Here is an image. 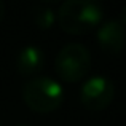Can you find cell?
<instances>
[{"label":"cell","instance_id":"obj_1","mask_svg":"<svg viewBox=\"0 0 126 126\" xmlns=\"http://www.w3.org/2000/svg\"><path fill=\"white\" fill-rule=\"evenodd\" d=\"M104 8L96 0H67L58 10V21L67 34H86L101 22Z\"/></svg>","mask_w":126,"mask_h":126},{"label":"cell","instance_id":"obj_2","mask_svg":"<svg viewBox=\"0 0 126 126\" xmlns=\"http://www.w3.org/2000/svg\"><path fill=\"white\" fill-rule=\"evenodd\" d=\"M22 99L31 110L37 113H49L62 104L64 89L51 77L31 78L22 88Z\"/></svg>","mask_w":126,"mask_h":126},{"label":"cell","instance_id":"obj_3","mask_svg":"<svg viewBox=\"0 0 126 126\" xmlns=\"http://www.w3.org/2000/svg\"><path fill=\"white\" fill-rule=\"evenodd\" d=\"M91 65L89 49L81 43H67L59 49L54 59L58 75L65 81H80L86 77Z\"/></svg>","mask_w":126,"mask_h":126},{"label":"cell","instance_id":"obj_4","mask_svg":"<svg viewBox=\"0 0 126 126\" xmlns=\"http://www.w3.org/2000/svg\"><path fill=\"white\" fill-rule=\"evenodd\" d=\"M115 86L104 75L89 77L80 91V102L89 110H102L113 101Z\"/></svg>","mask_w":126,"mask_h":126},{"label":"cell","instance_id":"obj_5","mask_svg":"<svg viewBox=\"0 0 126 126\" xmlns=\"http://www.w3.org/2000/svg\"><path fill=\"white\" fill-rule=\"evenodd\" d=\"M97 42L109 54H118L126 45V29L115 19L105 21L97 31Z\"/></svg>","mask_w":126,"mask_h":126},{"label":"cell","instance_id":"obj_6","mask_svg":"<svg viewBox=\"0 0 126 126\" xmlns=\"http://www.w3.org/2000/svg\"><path fill=\"white\" fill-rule=\"evenodd\" d=\"M43 65H45V53L40 46L35 45H29L22 48L16 58V67L24 75H32L42 70Z\"/></svg>","mask_w":126,"mask_h":126},{"label":"cell","instance_id":"obj_7","mask_svg":"<svg viewBox=\"0 0 126 126\" xmlns=\"http://www.w3.org/2000/svg\"><path fill=\"white\" fill-rule=\"evenodd\" d=\"M56 21V15L49 6H35L34 10V22L38 29H49Z\"/></svg>","mask_w":126,"mask_h":126},{"label":"cell","instance_id":"obj_8","mask_svg":"<svg viewBox=\"0 0 126 126\" xmlns=\"http://www.w3.org/2000/svg\"><path fill=\"white\" fill-rule=\"evenodd\" d=\"M120 24H123V26H126V6H123V8L120 10Z\"/></svg>","mask_w":126,"mask_h":126},{"label":"cell","instance_id":"obj_9","mask_svg":"<svg viewBox=\"0 0 126 126\" xmlns=\"http://www.w3.org/2000/svg\"><path fill=\"white\" fill-rule=\"evenodd\" d=\"M3 16H5V3L0 0V21L3 19Z\"/></svg>","mask_w":126,"mask_h":126},{"label":"cell","instance_id":"obj_10","mask_svg":"<svg viewBox=\"0 0 126 126\" xmlns=\"http://www.w3.org/2000/svg\"><path fill=\"white\" fill-rule=\"evenodd\" d=\"M16 126H31V125H24V123H21V125H16Z\"/></svg>","mask_w":126,"mask_h":126}]
</instances>
